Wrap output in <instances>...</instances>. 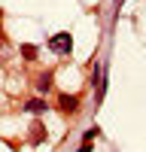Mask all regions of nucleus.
Here are the masks:
<instances>
[{
    "instance_id": "nucleus-1",
    "label": "nucleus",
    "mask_w": 146,
    "mask_h": 152,
    "mask_svg": "<svg viewBox=\"0 0 146 152\" xmlns=\"http://www.w3.org/2000/svg\"><path fill=\"white\" fill-rule=\"evenodd\" d=\"M49 49H55V52L67 55V52H70V34H55L52 40H49Z\"/></svg>"
},
{
    "instance_id": "nucleus-2",
    "label": "nucleus",
    "mask_w": 146,
    "mask_h": 152,
    "mask_svg": "<svg viewBox=\"0 0 146 152\" xmlns=\"http://www.w3.org/2000/svg\"><path fill=\"white\" fill-rule=\"evenodd\" d=\"M28 110H31V113H43V110H46V104H43V100H31Z\"/></svg>"
},
{
    "instance_id": "nucleus-3",
    "label": "nucleus",
    "mask_w": 146,
    "mask_h": 152,
    "mask_svg": "<svg viewBox=\"0 0 146 152\" xmlns=\"http://www.w3.org/2000/svg\"><path fill=\"white\" fill-rule=\"evenodd\" d=\"M21 52H24V58H34L36 49H34V46H21Z\"/></svg>"
}]
</instances>
